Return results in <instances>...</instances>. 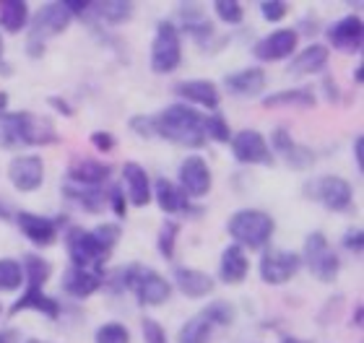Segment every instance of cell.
<instances>
[{
	"label": "cell",
	"instance_id": "cell-1",
	"mask_svg": "<svg viewBox=\"0 0 364 343\" xmlns=\"http://www.w3.org/2000/svg\"><path fill=\"white\" fill-rule=\"evenodd\" d=\"M120 224H99L91 232L84 227H70L65 234V250L70 255V266L105 273L102 268L112 255L114 244L120 242Z\"/></svg>",
	"mask_w": 364,
	"mask_h": 343
},
{
	"label": "cell",
	"instance_id": "cell-2",
	"mask_svg": "<svg viewBox=\"0 0 364 343\" xmlns=\"http://www.w3.org/2000/svg\"><path fill=\"white\" fill-rule=\"evenodd\" d=\"M60 136L50 117L31 112H0V148L14 151L26 146L58 143Z\"/></svg>",
	"mask_w": 364,
	"mask_h": 343
},
{
	"label": "cell",
	"instance_id": "cell-3",
	"mask_svg": "<svg viewBox=\"0 0 364 343\" xmlns=\"http://www.w3.org/2000/svg\"><path fill=\"white\" fill-rule=\"evenodd\" d=\"M105 283H109V289L117 291H133L138 297V305L144 307H159L169 302L172 297V283L154 268H144L133 263L128 268L114 271L112 276H105Z\"/></svg>",
	"mask_w": 364,
	"mask_h": 343
},
{
	"label": "cell",
	"instance_id": "cell-4",
	"mask_svg": "<svg viewBox=\"0 0 364 343\" xmlns=\"http://www.w3.org/2000/svg\"><path fill=\"white\" fill-rule=\"evenodd\" d=\"M156 136L185 148H200L205 143L203 114L190 104H169L156 114Z\"/></svg>",
	"mask_w": 364,
	"mask_h": 343
},
{
	"label": "cell",
	"instance_id": "cell-5",
	"mask_svg": "<svg viewBox=\"0 0 364 343\" xmlns=\"http://www.w3.org/2000/svg\"><path fill=\"white\" fill-rule=\"evenodd\" d=\"M227 232L242 250L245 247L260 250L271 242L273 232H276V222L260 208H242V211L232 214V219L227 222Z\"/></svg>",
	"mask_w": 364,
	"mask_h": 343
},
{
	"label": "cell",
	"instance_id": "cell-6",
	"mask_svg": "<svg viewBox=\"0 0 364 343\" xmlns=\"http://www.w3.org/2000/svg\"><path fill=\"white\" fill-rule=\"evenodd\" d=\"M304 198L315 200L320 206H326L333 214H349L354 208V195H351V185L343 177L336 175H323L312 177L304 183Z\"/></svg>",
	"mask_w": 364,
	"mask_h": 343
},
{
	"label": "cell",
	"instance_id": "cell-7",
	"mask_svg": "<svg viewBox=\"0 0 364 343\" xmlns=\"http://www.w3.org/2000/svg\"><path fill=\"white\" fill-rule=\"evenodd\" d=\"M299 258L307 263L310 273L323 283H333L338 271H341V258L336 255V250L328 244V236L323 232H312L304 239V252Z\"/></svg>",
	"mask_w": 364,
	"mask_h": 343
},
{
	"label": "cell",
	"instance_id": "cell-8",
	"mask_svg": "<svg viewBox=\"0 0 364 343\" xmlns=\"http://www.w3.org/2000/svg\"><path fill=\"white\" fill-rule=\"evenodd\" d=\"M180 62H182L180 29L172 21H159L151 42V70L159 73V76H167V73L180 68Z\"/></svg>",
	"mask_w": 364,
	"mask_h": 343
},
{
	"label": "cell",
	"instance_id": "cell-9",
	"mask_svg": "<svg viewBox=\"0 0 364 343\" xmlns=\"http://www.w3.org/2000/svg\"><path fill=\"white\" fill-rule=\"evenodd\" d=\"M302 268V258L299 252L291 250H281V247H271V250L263 252L260 258V278L263 283H271V286H281V283L291 281Z\"/></svg>",
	"mask_w": 364,
	"mask_h": 343
},
{
	"label": "cell",
	"instance_id": "cell-10",
	"mask_svg": "<svg viewBox=\"0 0 364 343\" xmlns=\"http://www.w3.org/2000/svg\"><path fill=\"white\" fill-rule=\"evenodd\" d=\"M70 21H73V16L68 13V8L63 6V3H45L37 11V16L31 18L29 39L45 45V39L58 37V34H63V31L68 29Z\"/></svg>",
	"mask_w": 364,
	"mask_h": 343
},
{
	"label": "cell",
	"instance_id": "cell-11",
	"mask_svg": "<svg viewBox=\"0 0 364 343\" xmlns=\"http://www.w3.org/2000/svg\"><path fill=\"white\" fill-rule=\"evenodd\" d=\"M8 180L18 192H34L45 183V161L42 156L34 153H23V156H14L8 164Z\"/></svg>",
	"mask_w": 364,
	"mask_h": 343
},
{
	"label": "cell",
	"instance_id": "cell-12",
	"mask_svg": "<svg viewBox=\"0 0 364 343\" xmlns=\"http://www.w3.org/2000/svg\"><path fill=\"white\" fill-rule=\"evenodd\" d=\"M211 185H213V177H211V169H208V161L203 156H188V159H182L180 164V187L190 200L193 198H203L211 192Z\"/></svg>",
	"mask_w": 364,
	"mask_h": 343
},
{
	"label": "cell",
	"instance_id": "cell-13",
	"mask_svg": "<svg viewBox=\"0 0 364 343\" xmlns=\"http://www.w3.org/2000/svg\"><path fill=\"white\" fill-rule=\"evenodd\" d=\"M232 153L240 164H273V153L268 148V141L260 136L258 130H240L237 136H232Z\"/></svg>",
	"mask_w": 364,
	"mask_h": 343
},
{
	"label": "cell",
	"instance_id": "cell-14",
	"mask_svg": "<svg viewBox=\"0 0 364 343\" xmlns=\"http://www.w3.org/2000/svg\"><path fill=\"white\" fill-rule=\"evenodd\" d=\"M328 42L338 53L359 55L364 45V26L359 16H343L328 26Z\"/></svg>",
	"mask_w": 364,
	"mask_h": 343
},
{
	"label": "cell",
	"instance_id": "cell-15",
	"mask_svg": "<svg viewBox=\"0 0 364 343\" xmlns=\"http://www.w3.org/2000/svg\"><path fill=\"white\" fill-rule=\"evenodd\" d=\"M151 198H156V203H159V208L164 214H185V216L203 214V206H196V203H193L172 180H167V177H159V180L154 183Z\"/></svg>",
	"mask_w": 364,
	"mask_h": 343
},
{
	"label": "cell",
	"instance_id": "cell-16",
	"mask_svg": "<svg viewBox=\"0 0 364 343\" xmlns=\"http://www.w3.org/2000/svg\"><path fill=\"white\" fill-rule=\"evenodd\" d=\"M296 42H299V34H296L294 29H276V31H271L268 37L260 39V42H255L252 55H255L260 62L284 60V58H291V55H294Z\"/></svg>",
	"mask_w": 364,
	"mask_h": 343
},
{
	"label": "cell",
	"instance_id": "cell-17",
	"mask_svg": "<svg viewBox=\"0 0 364 343\" xmlns=\"http://www.w3.org/2000/svg\"><path fill=\"white\" fill-rule=\"evenodd\" d=\"M63 219H47V216L31 214V211H18L16 214V224L21 229V234L29 239L31 244L37 247H50L58 239V227H60Z\"/></svg>",
	"mask_w": 364,
	"mask_h": 343
},
{
	"label": "cell",
	"instance_id": "cell-18",
	"mask_svg": "<svg viewBox=\"0 0 364 343\" xmlns=\"http://www.w3.org/2000/svg\"><path fill=\"white\" fill-rule=\"evenodd\" d=\"M21 310L42 312L45 317H50V320H58L60 312H63L60 302H58L55 297H47L45 286H37V283H26V291H23L21 297L11 305V315H18Z\"/></svg>",
	"mask_w": 364,
	"mask_h": 343
},
{
	"label": "cell",
	"instance_id": "cell-19",
	"mask_svg": "<svg viewBox=\"0 0 364 343\" xmlns=\"http://www.w3.org/2000/svg\"><path fill=\"white\" fill-rule=\"evenodd\" d=\"M102 286H105V273H99V271H86V268L68 266V271L63 273V291L76 299H89Z\"/></svg>",
	"mask_w": 364,
	"mask_h": 343
},
{
	"label": "cell",
	"instance_id": "cell-20",
	"mask_svg": "<svg viewBox=\"0 0 364 343\" xmlns=\"http://www.w3.org/2000/svg\"><path fill=\"white\" fill-rule=\"evenodd\" d=\"M122 180H125V195L136 208H144L151 203V183H149V175L146 169L138 164V161H125L122 167Z\"/></svg>",
	"mask_w": 364,
	"mask_h": 343
},
{
	"label": "cell",
	"instance_id": "cell-21",
	"mask_svg": "<svg viewBox=\"0 0 364 343\" xmlns=\"http://www.w3.org/2000/svg\"><path fill=\"white\" fill-rule=\"evenodd\" d=\"M250 273V260L245 255V250L240 244H229L221 252V263H219V276L227 286H235V283H242Z\"/></svg>",
	"mask_w": 364,
	"mask_h": 343
},
{
	"label": "cell",
	"instance_id": "cell-22",
	"mask_svg": "<svg viewBox=\"0 0 364 343\" xmlns=\"http://www.w3.org/2000/svg\"><path fill=\"white\" fill-rule=\"evenodd\" d=\"M177 97H182L185 102H193V104H200L205 109H216L221 104L219 89L213 81H205V78H193V81H182L175 86Z\"/></svg>",
	"mask_w": 364,
	"mask_h": 343
},
{
	"label": "cell",
	"instance_id": "cell-23",
	"mask_svg": "<svg viewBox=\"0 0 364 343\" xmlns=\"http://www.w3.org/2000/svg\"><path fill=\"white\" fill-rule=\"evenodd\" d=\"M175 286L190 299H200V297H208L216 286L211 276L205 273V271H198V268H175Z\"/></svg>",
	"mask_w": 364,
	"mask_h": 343
},
{
	"label": "cell",
	"instance_id": "cell-24",
	"mask_svg": "<svg viewBox=\"0 0 364 343\" xmlns=\"http://www.w3.org/2000/svg\"><path fill=\"white\" fill-rule=\"evenodd\" d=\"M112 167L94 159H78L68 167V183L84 185V187H102V183L109 180Z\"/></svg>",
	"mask_w": 364,
	"mask_h": 343
},
{
	"label": "cell",
	"instance_id": "cell-25",
	"mask_svg": "<svg viewBox=\"0 0 364 343\" xmlns=\"http://www.w3.org/2000/svg\"><path fill=\"white\" fill-rule=\"evenodd\" d=\"M229 94L235 97H258L266 89V70L263 68H242L237 73H229L224 78Z\"/></svg>",
	"mask_w": 364,
	"mask_h": 343
},
{
	"label": "cell",
	"instance_id": "cell-26",
	"mask_svg": "<svg viewBox=\"0 0 364 343\" xmlns=\"http://www.w3.org/2000/svg\"><path fill=\"white\" fill-rule=\"evenodd\" d=\"M136 6L130 0H97V3H89V11H86L84 18H94V21H105V23H125L133 16Z\"/></svg>",
	"mask_w": 364,
	"mask_h": 343
},
{
	"label": "cell",
	"instance_id": "cell-27",
	"mask_svg": "<svg viewBox=\"0 0 364 343\" xmlns=\"http://www.w3.org/2000/svg\"><path fill=\"white\" fill-rule=\"evenodd\" d=\"M318 97L312 94L307 86H296V89H284V92L268 94L263 97V107L266 109H279V107H296V109H312Z\"/></svg>",
	"mask_w": 364,
	"mask_h": 343
},
{
	"label": "cell",
	"instance_id": "cell-28",
	"mask_svg": "<svg viewBox=\"0 0 364 343\" xmlns=\"http://www.w3.org/2000/svg\"><path fill=\"white\" fill-rule=\"evenodd\" d=\"M328 58H331V53H328L326 45L304 47L302 53L289 62V73H294V76H312V73H320V70L328 65Z\"/></svg>",
	"mask_w": 364,
	"mask_h": 343
},
{
	"label": "cell",
	"instance_id": "cell-29",
	"mask_svg": "<svg viewBox=\"0 0 364 343\" xmlns=\"http://www.w3.org/2000/svg\"><path fill=\"white\" fill-rule=\"evenodd\" d=\"M63 195L84 208L86 214H102L107 206V192L102 187H84V185H63Z\"/></svg>",
	"mask_w": 364,
	"mask_h": 343
},
{
	"label": "cell",
	"instance_id": "cell-30",
	"mask_svg": "<svg viewBox=\"0 0 364 343\" xmlns=\"http://www.w3.org/2000/svg\"><path fill=\"white\" fill-rule=\"evenodd\" d=\"M29 23V3L26 0H0V26L8 34H18Z\"/></svg>",
	"mask_w": 364,
	"mask_h": 343
},
{
	"label": "cell",
	"instance_id": "cell-31",
	"mask_svg": "<svg viewBox=\"0 0 364 343\" xmlns=\"http://www.w3.org/2000/svg\"><path fill=\"white\" fill-rule=\"evenodd\" d=\"M211 328L213 325H208L200 315H196V317H190L180 328V343H208Z\"/></svg>",
	"mask_w": 364,
	"mask_h": 343
},
{
	"label": "cell",
	"instance_id": "cell-32",
	"mask_svg": "<svg viewBox=\"0 0 364 343\" xmlns=\"http://www.w3.org/2000/svg\"><path fill=\"white\" fill-rule=\"evenodd\" d=\"M177 236H180V224L175 219H167L159 229V239H156V247H159V255L164 260L175 258L177 250Z\"/></svg>",
	"mask_w": 364,
	"mask_h": 343
},
{
	"label": "cell",
	"instance_id": "cell-33",
	"mask_svg": "<svg viewBox=\"0 0 364 343\" xmlns=\"http://www.w3.org/2000/svg\"><path fill=\"white\" fill-rule=\"evenodd\" d=\"M23 281V268L18 260L0 258V291H16Z\"/></svg>",
	"mask_w": 364,
	"mask_h": 343
},
{
	"label": "cell",
	"instance_id": "cell-34",
	"mask_svg": "<svg viewBox=\"0 0 364 343\" xmlns=\"http://www.w3.org/2000/svg\"><path fill=\"white\" fill-rule=\"evenodd\" d=\"M200 317L208 325H232L235 322V307L229 305V302H224V299H216V302H211L200 312Z\"/></svg>",
	"mask_w": 364,
	"mask_h": 343
},
{
	"label": "cell",
	"instance_id": "cell-35",
	"mask_svg": "<svg viewBox=\"0 0 364 343\" xmlns=\"http://www.w3.org/2000/svg\"><path fill=\"white\" fill-rule=\"evenodd\" d=\"M203 133L205 138H211L216 143H229L232 141V128H229V122L221 117V114H208L203 117Z\"/></svg>",
	"mask_w": 364,
	"mask_h": 343
},
{
	"label": "cell",
	"instance_id": "cell-36",
	"mask_svg": "<svg viewBox=\"0 0 364 343\" xmlns=\"http://www.w3.org/2000/svg\"><path fill=\"white\" fill-rule=\"evenodd\" d=\"M213 11L219 16V21L229 23V26H237V23H242V18H245V11L240 0H216V3H213Z\"/></svg>",
	"mask_w": 364,
	"mask_h": 343
},
{
	"label": "cell",
	"instance_id": "cell-37",
	"mask_svg": "<svg viewBox=\"0 0 364 343\" xmlns=\"http://www.w3.org/2000/svg\"><path fill=\"white\" fill-rule=\"evenodd\" d=\"M284 161H287V167L296 169V172H304V169H310L312 164H315V153H312V148H307V146L294 143L284 153Z\"/></svg>",
	"mask_w": 364,
	"mask_h": 343
},
{
	"label": "cell",
	"instance_id": "cell-38",
	"mask_svg": "<svg viewBox=\"0 0 364 343\" xmlns=\"http://www.w3.org/2000/svg\"><path fill=\"white\" fill-rule=\"evenodd\" d=\"M94 343H130V333L120 322H105L94 333Z\"/></svg>",
	"mask_w": 364,
	"mask_h": 343
},
{
	"label": "cell",
	"instance_id": "cell-39",
	"mask_svg": "<svg viewBox=\"0 0 364 343\" xmlns=\"http://www.w3.org/2000/svg\"><path fill=\"white\" fill-rule=\"evenodd\" d=\"M128 125L138 138L149 141V138L156 136V114H136V117H130Z\"/></svg>",
	"mask_w": 364,
	"mask_h": 343
},
{
	"label": "cell",
	"instance_id": "cell-40",
	"mask_svg": "<svg viewBox=\"0 0 364 343\" xmlns=\"http://www.w3.org/2000/svg\"><path fill=\"white\" fill-rule=\"evenodd\" d=\"M260 13H263L266 21L279 23L289 13V3H284V0H266V3H260Z\"/></svg>",
	"mask_w": 364,
	"mask_h": 343
},
{
	"label": "cell",
	"instance_id": "cell-41",
	"mask_svg": "<svg viewBox=\"0 0 364 343\" xmlns=\"http://www.w3.org/2000/svg\"><path fill=\"white\" fill-rule=\"evenodd\" d=\"M107 206L112 208V214L117 219H125L128 216V203H125V192H122L120 185H112L109 190H107Z\"/></svg>",
	"mask_w": 364,
	"mask_h": 343
},
{
	"label": "cell",
	"instance_id": "cell-42",
	"mask_svg": "<svg viewBox=\"0 0 364 343\" xmlns=\"http://www.w3.org/2000/svg\"><path fill=\"white\" fill-rule=\"evenodd\" d=\"M141 333H144L146 343H167V333H164V328L154 317H144L141 320Z\"/></svg>",
	"mask_w": 364,
	"mask_h": 343
},
{
	"label": "cell",
	"instance_id": "cell-43",
	"mask_svg": "<svg viewBox=\"0 0 364 343\" xmlns=\"http://www.w3.org/2000/svg\"><path fill=\"white\" fill-rule=\"evenodd\" d=\"M294 143H296V141L291 138V133H289L287 128H276V130H273L271 146H268V148H273V151L279 153V156H284V153H287ZM273 151H271V153H273Z\"/></svg>",
	"mask_w": 364,
	"mask_h": 343
},
{
	"label": "cell",
	"instance_id": "cell-44",
	"mask_svg": "<svg viewBox=\"0 0 364 343\" xmlns=\"http://www.w3.org/2000/svg\"><path fill=\"white\" fill-rule=\"evenodd\" d=\"M341 244H343V250L354 252V255H362V250H364V232H362V229H349V232L343 234Z\"/></svg>",
	"mask_w": 364,
	"mask_h": 343
},
{
	"label": "cell",
	"instance_id": "cell-45",
	"mask_svg": "<svg viewBox=\"0 0 364 343\" xmlns=\"http://www.w3.org/2000/svg\"><path fill=\"white\" fill-rule=\"evenodd\" d=\"M91 146L102 153H109V151H114L117 141H114L112 133H107V130H97V133H91Z\"/></svg>",
	"mask_w": 364,
	"mask_h": 343
},
{
	"label": "cell",
	"instance_id": "cell-46",
	"mask_svg": "<svg viewBox=\"0 0 364 343\" xmlns=\"http://www.w3.org/2000/svg\"><path fill=\"white\" fill-rule=\"evenodd\" d=\"M47 104H50L55 112H60L63 117H73V114H76V109L70 107V104L63 99V97H50V99H47Z\"/></svg>",
	"mask_w": 364,
	"mask_h": 343
},
{
	"label": "cell",
	"instance_id": "cell-47",
	"mask_svg": "<svg viewBox=\"0 0 364 343\" xmlns=\"http://www.w3.org/2000/svg\"><path fill=\"white\" fill-rule=\"evenodd\" d=\"M323 94H326V99L333 104V102H338L341 99V92H338V84H336L333 78L331 76H326L323 78Z\"/></svg>",
	"mask_w": 364,
	"mask_h": 343
},
{
	"label": "cell",
	"instance_id": "cell-48",
	"mask_svg": "<svg viewBox=\"0 0 364 343\" xmlns=\"http://www.w3.org/2000/svg\"><path fill=\"white\" fill-rule=\"evenodd\" d=\"M354 159H357L359 172H364V136L354 138Z\"/></svg>",
	"mask_w": 364,
	"mask_h": 343
},
{
	"label": "cell",
	"instance_id": "cell-49",
	"mask_svg": "<svg viewBox=\"0 0 364 343\" xmlns=\"http://www.w3.org/2000/svg\"><path fill=\"white\" fill-rule=\"evenodd\" d=\"M0 343H21V333L16 328H0Z\"/></svg>",
	"mask_w": 364,
	"mask_h": 343
},
{
	"label": "cell",
	"instance_id": "cell-50",
	"mask_svg": "<svg viewBox=\"0 0 364 343\" xmlns=\"http://www.w3.org/2000/svg\"><path fill=\"white\" fill-rule=\"evenodd\" d=\"M26 55H29V58H42V55H45V45H42V42H26Z\"/></svg>",
	"mask_w": 364,
	"mask_h": 343
},
{
	"label": "cell",
	"instance_id": "cell-51",
	"mask_svg": "<svg viewBox=\"0 0 364 343\" xmlns=\"http://www.w3.org/2000/svg\"><path fill=\"white\" fill-rule=\"evenodd\" d=\"M362 315H364V307L357 305V310H354V317H351V325H357V328H362Z\"/></svg>",
	"mask_w": 364,
	"mask_h": 343
},
{
	"label": "cell",
	"instance_id": "cell-52",
	"mask_svg": "<svg viewBox=\"0 0 364 343\" xmlns=\"http://www.w3.org/2000/svg\"><path fill=\"white\" fill-rule=\"evenodd\" d=\"M0 112H8V94L0 92Z\"/></svg>",
	"mask_w": 364,
	"mask_h": 343
},
{
	"label": "cell",
	"instance_id": "cell-53",
	"mask_svg": "<svg viewBox=\"0 0 364 343\" xmlns=\"http://www.w3.org/2000/svg\"><path fill=\"white\" fill-rule=\"evenodd\" d=\"M281 343H310V341H299L294 336H281Z\"/></svg>",
	"mask_w": 364,
	"mask_h": 343
},
{
	"label": "cell",
	"instance_id": "cell-54",
	"mask_svg": "<svg viewBox=\"0 0 364 343\" xmlns=\"http://www.w3.org/2000/svg\"><path fill=\"white\" fill-rule=\"evenodd\" d=\"M0 219H3V222H8V219H11V214H8V208L3 206V203H0Z\"/></svg>",
	"mask_w": 364,
	"mask_h": 343
},
{
	"label": "cell",
	"instance_id": "cell-55",
	"mask_svg": "<svg viewBox=\"0 0 364 343\" xmlns=\"http://www.w3.org/2000/svg\"><path fill=\"white\" fill-rule=\"evenodd\" d=\"M362 68L364 65H357V70H354V81H357V84H362Z\"/></svg>",
	"mask_w": 364,
	"mask_h": 343
},
{
	"label": "cell",
	"instance_id": "cell-56",
	"mask_svg": "<svg viewBox=\"0 0 364 343\" xmlns=\"http://www.w3.org/2000/svg\"><path fill=\"white\" fill-rule=\"evenodd\" d=\"M3 50H6V47H3V37H0V68H6V65H3Z\"/></svg>",
	"mask_w": 364,
	"mask_h": 343
},
{
	"label": "cell",
	"instance_id": "cell-57",
	"mask_svg": "<svg viewBox=\"0 0 364 343\" xmlns=\"http://www.w3.org/2000/svg\"><path fill=\"white\" fill-rule=\"evenodd\" d=\"M26 343H50V341H42V338H29Z\"/></svg>",
	"mask_w": 364,
	"mask_h": 343
},
{
	"label": "cell",
	"instance_id": "cell-58",
	"mask_svg": "<svg viewBox=\"0 0 364 343\" xmlns=\"http://www.w3.org/2000/svg\"><path fill=\"white\" fill-rule=\"evenodd\" d=\"M0 315H3V305H0Z\"/></svg>",
	"mask_w": 364,
	"mask_h": 343
}]
</instances>
